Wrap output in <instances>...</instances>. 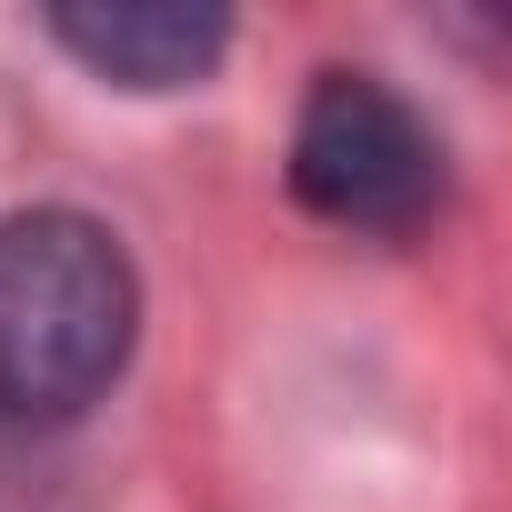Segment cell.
Here are the masks:
<instances>
[{"mask_svg": "<svg viewBox=\"0 0 512 512\" xmlns=\"http://www.w3.org/2000/svg\"><path fill=\"white\" fill-rule=\"evenodd\" d=\"M141 342V272L71 201L0 211V422H81Z\"/></svg>", "mask_w": 512, "mask_h": 512, "instance_id": "obj_1", "label": "cell"}, {"mask_svg": "<svg viewBox=\"0 0 512 512\" xmlns=\"http://www.w3.org/2000/svg\"><path fill=\"white\" fill-rule=\"evenodd\" d=\"M292 201L342 241H412L452 201V151L382 71H322L292 121Z\"/></svg>", "mask_w": 512, "mask_h": 512, "instance_id": "obj_2", "label": "cell"}, {"mask_svg": "<svg viewBox=\"0 0 512 512\" xmlns=\"http://www.w3.org/2000/svg\"><path fill=\"white\" fill-rule=\"evenodd\" d=\"M51 41L111 91H191L231 51V21L181 0H111V11H51Z\"/></svg>", "mask_w": 512, "mask_h": 512, "instance_id": "obj_3", "label": "cell"}]
</instances>
